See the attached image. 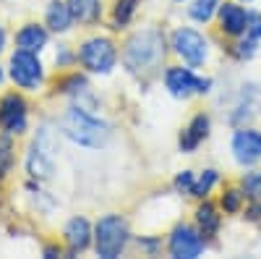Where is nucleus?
<instances>
[{
	"instance_id": "obj_1",
	"label": "nucleus",
	"mask_w": 261,
	"mask_h": 259,
	"mask_svg": "<svg viewBox=\"0 0 261 259\" xmlns=\"http://www.w3.org/2000/svg\"><path fill=\"white\" fill-rule=\"evenodd\" d=\"M60 128L71 142H76L81 147H102L107 142V136H110L107 123L89 115L86 110H81V107H71V110L65 113Z\"/></svg>"
},
{
	"instance_id": "obj_2",
	"label": "nucleus",
	"mask_w": 261,
	"mask_h": 259,
	"mask_svg": "<svg viewBox=\"0 0 261 259\" xmlns=\"http://www.w3.org/2000/svg\"><path fill=\"white\" fill-rule=\"evenodd\" d=\"M165 55V39L157 29H144L134 34L125 45L123 60L130 71H146L151 66H157Z\"/></svg>"
},
{
	"instance_id": "obj_3",
	"label": "nucleus",
	"mask_w": 261,
	"mask_h": 259,
	"mask_svg": "<svg viewBox=\"0 0 261 259\" xmlns=\"http://www.w3.org/2000/svg\"><path fill=\"white\" fill-rule=\"evenodd\" d=\"M94 239H97V254L105 259H113L123 251V246L128 241V225L118 215H107V218L99 220Z\"/></svg>"
},
{
	"instance_id": "obj_4",
	"label": "nucleus",
	"mask_w": 261,
	"mask_h": 259,
	"mask_svg": "<svg viewBox=\"0 0 261 259\" xmlns=\"http://www.w3.org/2000/svg\"><path fill=\"white\" fill-rule=\"evenodd\" d=\"M115 45L105 37H94L81 48V63L94 74H107L115 66Z\"/></svg>"
},
{
	"instance_id": "obj_5",
	"label": "nucleus",
	"mask_w": 261,
	"mask_h": 259,
	"mask_svg": "<svg viewBox=\"0 0 261 259\" xmlns=\"http://www.w3.org/2000/svg\"><path fill=\"white\" fill-rule=\"evenodd\" d=\"M11 79L24 86V89H37L42 81V63L37 60L34 53L29 50H18L11 58Z\"/></svg>"
},
{
	"instance_id": "obj_6",
	"label": "nucleus",
	"mask_w": 261,
	"mask_h": 259,
	"mask_svg": "<svg viewBox=\"0 0 261 259\" xmlns=\"http://www.w3.org/2000/svg\"><path fill=\"white\" fill-rule=\"evenodd\" d=\"M172 48H175L178 55L183 60H188L191 66H201L206 60V42L193 29H178L175 37H172Z\"/></svg>"
},
{
	"instance_id": "obj_7",
	"label": "nucleus",
	"mask_w": 261,
	"mask_h": 259,
	"mask_svg": "<svg viewBox=\"0 0 261 259\" xmlns=\"http://www.w3.org/2000/svg\"><path fill=\"white\" fill-rule=\"evenodd\" d=\"M0 128L8 134H21L27 128V102L18 95H6L0 100Z\"/></svg>"
},
{
	"instance_id": "obj_8",
	"label": "nucleus",
	"mask_w": 261,
	"mask_h": 259,
	"mask_svg": "<svg viewBox=\"0 0 261 259\" xmlns=\"http://www.w3.org/2000/svg\"><path fill=\"white\" fill-rule=\"evenodd\" d=\"M204 249V241L201 236L196 233L193 228L188 225H178L175 230H172V239H170V254L178 256V259H193L199 256Z\"/></svg>"
},
{
	"instance_id": "obj_9",
	"label": "nucleus",
	"mask_w": 261,
	"mask_h": 259,
	"mask_svg": "<svg viewBox=\"0 0 261 259\" xmlns=\"http://www.w3.org/2000/svg\"><path fill=\"white\" fill-rule=\"evenodd\" d=\"M165 81H167V89L175 97H188L193 92H209V81L196 79L188 68H170Z\"/></svg>"
},
{
	"instance_id": "obj_10",
	"label": "nucleus",
	"mask_w": 261,
	"mask_h": 259,
	"mask_svg": "<svg viewBox=\"0 0 261 259\" xmlns=\"http://www.w3.org/2000/svg\"><path fill=\"white\" fill-rule=\"evenodd\" d=\"M232 152L241 165L261 160V134L258 131H238L232 139Z\"/></svg>"
},
{
	"instance_id": "obj_11",
	"label": "nucleus",
	"mask_w": 261,
	"mask_h": 259,
	"mask_svg": "<svg viewBox=\"0 0 261 259\" xmlns=\"http://www.w3.org/2000/svg\"><path fill=\"white\" fill-rule=\"evenodd\" d=\"M220 18H222V29L227 34H243L248 27V13L241 6H232V3L220 6Z\"/></svg>"
},
{
	"instance_id": "obj_12",
	"label": "nucleus",
	"mask_w": 261,
	"mask_h": 259,
	"mask_svg": "<svg viewBox=\"0 0 261 259\" xmlns=\"http://www.w3.org/2000/svg\"><path fill=\"white\" fill-rule=\"evenodd\" d=\"M89 223H86L84 218H73L68 225H65V244H68V249L76 254V251H84L86 246H89Z\"/></svg>"
},
{
	"instance_id": "obj_13",
	"label": "nucleus",
	"mask_w": 261,
	"mask_h": 259,
	"mask_svg": "<svg viewBox=\"0 0 261 259\" xmlns=\"http://www.w3.org/2000/svg\"><path fill=\"white\" fill-rule=\"evenodd\" d=\"M16 42H18V48H21V50H29V53H39L42 48L47 45V32L42 29V27H37V24H27L24 29L18 32Z\"/></svg>"
},
{
	"instance_id": "obj_14",
	"label": "nucleus",
	"mask_w": 261,
	"mask_h": 259,
	"mask_svg": "<svg viewBox=\"0 0 261 259\" xmlns=\"http://www.w3.org/2000/svg\"><path fill=\"white\" fill-rule=\"evenodd\" d=\"M206 134H209V118L206 115H196L193 123L188 126V131L180 136V149L183 152H191V149L199 147L201 139H206Z\"/></svg>"
},
{
	"instance_id": "obj_15",
	"label": "nucleus",
	"mask_w": 261,
	"mask_h": 259,
	"mask_svg": "<svg viewBox=\"0 0 261 259\" xmlns=\"http://www.w3.org/2000/svg\"><path fill=\"white\" fill-rule=\"evenodd\" d=\"M68 6H71L73 18H79L81 24H94V21L99 18V13H102L99 0H71Z\"/></svg>"
},
{
	"instance_id": "obj_16",
	"label": "nucleus",
	"mask_w": 261,
	"mask_h": 259,
	"mask_svg": "<svg viewBox=\"0 0 261 259\" xmlns=\"http://www.w3.org/2000/svg\"><path fill=\"white\" fill-rule=\"evenodd\" d=\"M73 21V13H71V6L68 3H53L47 8V27L53 32H65Z\"/></svg>"
},
{
	"instance_id": "obj_17",
	"label": "nucleus",
	"mask_w": 261,
	"mask_h": 259,
	"mask_svg": "<svg viewBox=\"0 0 261 259\" xmlns=\"http://www.w3.org/2000/svg\"><path fill=\"white\" fill-rule=\"evenodd\" d=\"M27 170L32 173L34 178H47L50 173H53V160H50V155H45L42 149L32 147L29 160H27Z\"/></svg>"
},
{
	"instance_id": "obj_18",
	"label": "nucleus",
	"mask_w": 261,
	"mask_h": 259,
	"mask_svg": "<svg viewBox=\"0 0 261 259\" xmlns=\"http://www.w3.org/2000/svg\"><path fill=\"white\" fill-rule=\"evenodd\" d=\"M196 220H199V228H201L204 236H214L217 228H220V215H217V209L209 202H204L196 209Z\"/></svg>"
},
{
	"instance_id": "obj_19",
	"label": "nucleus",
	"mask_w": 261,
	"mask_h": 259,
	"mask_svg": "<svg viewBox=\"0 0 261 259\" xmlns=\"http://www.w3.org/2000/svg\"><path fill=\"white\" fill-rule=\"evenodd\" d=\"M136 6H139V0H118L115 3V29L128 24L130 16L136 13Z\"/></svg>"
},
{
	"instance_id": "obj_20",
	"label": "nucleus",
	"mask_w": 261,
	"mask_h": 259,
	"mask_svg": "<svg viewBox=\"0 0 261 259\" xmlns=\"http://www.w3.org/2000/svg\"><path fill=\"white\" fill-rule=\"evenodd\" d=\"M217 8H220V0H196V3L191 6V16L196 21H209Z\"/></svg>"
},
{
	"instance_id": "obj_21",
	"label": "nucleus",
	"mask_w": 261,
	"mask_h": 259,
	"mask_svg": "<svg viewBox=\"0 0 261 259\" xmlns=\"http://www.w3.org/2000/svg\"><path fill=\"white\" fill-rule=\"evenodd\" d=\"M214 181H217V173L214 170H204V176L191 186V194L193 197H204V194H209V189L214 186Z\"/></svg>"
},
{
	"instance_id": "obj_22",
	"label": "nucleus",
	"mask_w": 261,
	"mask_h": 259,
	"mask_svg": "<svg viewBox=\"0 0 261 259\" xmlns=\"http://www.w3.org/2000/svg\"><path fill=\"white\" fill-rule=\"evenodd\" d=\"M243 189H246V194H248V197H253V199H261V170H253V173H248V176L243 178Z\"/></svg>"
},
{
	"instance_id": "obj_23",
	"label": "nucleus",
	"mask_w": 261,
	"mask_h": 259,
	"mask_svg": "<svg viewBox=\"0 0 261 259\" xmlns=\"http://www.w3.org/2000/svg\"><path fill=\"white\" fill-rule=\"evenodd\" d=\"M11 165H13V149H11L8 142H0V181L6 178V173L11 170Z\"/></svg>"
},
{
	"instance_id": "obj_24",
	"label": "nucleus",
	"mask_w": 261,
	"mask_h": 259,
	"mask_svg": "<svg viewBox=\"0 0 261 259\" xmlns=\"http://www.w3.org/2000/svg\"><path fill=\"white\" fill-rule=\"evenodd\" d=\"M241 202H243V194H241V191H235V189L225 191V197H222V207H225V212H238Z\"/></svg>"
},
{
	"instance_id": "obj_25",
	"label": "nucleus",
	"mask_w": 261,
	"mask_h": 259,
	"mask_svg": "<svg viewBox=\"0 0 261 259\" xmlns=\"http://www.w3.org/2000/svg\"><path fill=\"white\" fill-rule=\"evenodd\" d=\"M246 34H248V39H261V16L258 13H253V16H248V27H246Z\"/></svg>"
},
{
	"instance_id": "obj_26",
	"label": "nucleus",
	"mask_w": 261,
	"mask_h": 259,
	"mask_svg": "<svg viewBox=\"0 0 261 259\" xmlns=\"http://www.w3.org/2000/svg\"><path fill=\"white\" fill-rule=\"evenodd\" d=\"M175 186L183 189V191H191V186H193V176H191L188 170H183L180 176H178V181H175Z\"/></svg>"
},
{
	"instance_id": "obj_27",
	"label": "nucleus",
	"mask_w": 261,
	"mask_h": 259,
	"mask_svg": "<svg viewBox=\"0 0 261 259\" xmlns=\"http://www.w3.org/2000/svg\"><path fill=\"white\" fill-rule=\"evenodd\" d=\"M3 45H6V32H3V27H0V50H3Z\"/></svg>"
},
{
	"instance_id": "obj_28",
	"label": "nucleus",
	"mask_w": 261,
	"mask_h": 259,
	"mask_svg": "<svg viewBox=\"0 0 261 259\" xmlns=\"http://www.w3.org/2000/svg\"><path fill=\"white\" fill-rule=\"evenodd\" d=\"M0 79H3V71H0Z\"/></svg>"
}]
</instances>
